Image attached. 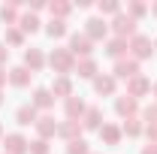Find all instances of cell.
Returning <instances> with one entry per match:
<instances>
[{
    "mask_svg": "<svg viewBox=\"0 0 157 154\" xmlns=\"http://www.w3.org/2000/svg\"><path fill=\"white\" fill-rule=\"evenodd\" d=\"M42 6H45V3H42V0H33V3H30V12H39V9H42Z\"/></svg>",
    "mask_w": 157,
    "mask_h": 154,
    "instance_id": "obj_38",
    "label": "cell"
},
{
    "mask_svg": "<svg viewBox=\"0 0 157 154\" xmlns=\"http://www.w3.org/2000/svg\"><path fill=\"white\" fill-rule=\"evenodd\" d=\"M91 154H94V151H91Z\"/></svg>",
    "mask_w": 157,
    "mask_h": 154,
    "instance_id": "obj_43",
    "label": "cell"
},
{
    "mask_svg": "<svg viewBox=\"0 0 157 154\" xmlns=\"http://www.w3.org/2000/svg\"><path fill=\"white\" fill-rule=\"evenodd\" d=\"M115 112L124 118V121H127V118H136L139 115V100H133V97H118L115 100Z\"/></svg>",
    "mask_w": 157,
    "mask_h": 154,
    "instance_id": "obj_8",
    "label": "cell"
},
{
    "mask_svg": "<svg viewBox=\"0 0 157 154\" xmlns=\"http://www.w3.org/2000/svg\"><path fill=\"white\" fill-rule=\"evenodd\" d=\"M0 103H3V91H0Z\"/></svg>",
    "mask_w": 157,
    "mask_h": 154,
    "instance_id": "obj_41",
    "label": "cell"
},
{
    "mask_svg": "<svg viewBox=\"0 0 157 154\" xmlns=\"http://www.w3.org/2000/svg\"><path fill=\"white\" fill-rule=\"evenodd\" d=\"M33 127H36L39 139H45V142H48L52 136H58V121H55L52 115H42V118L36 121V124H33Z\"/></svg>",
    "mask_w": 157,
    "mask_h": 154,
    "instance_id": "obj_11",
    "label": "cell"
},
{
    "mask_svg": "<svg viewBox=\"0 0 157 154\" xmlns=\"http://www.w3.org/2000/svg\"><path fill=\"white\" fill-rule=\"evenodd\" d=\"M15 121H18L21 127H30V124H36V121H39V112L33 109V106H21L18 112H15Z\"/></svg>",
    "mask_w": 157,
    "mask_h": 154,
    "instance_id": "obj_22",
    "label": "cell"
},
{
    "mask_svg": "<svg viewBox=\"0 0 157 154\" xmlns=\"http://www.w3.org/2000/svg\"><path fill=\"white\" fill-rule=\"evenodd\" d=\"M112 76H115V82L118 79H136L139 76V60H133V58H121V60H115V70H112Z\"/></svg>",
    "mask_w": 157,
    "mask_h": 154,
    "instance_id": "obj_5",
    "label": "cell"
},
{
    "mask_svg": "<svg viewBox=\"0 0 157 154\" xmlns=\"http://www.w3.org/2000/svg\"><path fill=\"white\" fill-rule=\"evenodd\" d=\"M151 12H154V15H157V3H154V6H151Z\"/></svg>",
    "mask_w": 157,
    "mask_h": 154,
    "instance_id": "obj_40",
    "label": "cell"
},
{
    "mask_svg": "<svg viewBox=\"0 0 157 154\" xmlns=\"http://www.w3.org/2000/svg\"><path fill=\"white\" fill-rule=\"evenodd\" d=\"M127 52H130V42H127V39H121V37H112L109 42H106V55H109V58H115V60H121Z\"/></svg>",
    "mask_w": 157,
    "mask_h": 154,
    "instance_id": "obj_12",
    "label": "cell"
},
{
    "mask_svg": "<svg viewBox=\"0 0 157 154\" xmlns=\"http://www.w3.org/2000/svg\"><path fill=\"white\" fill-rule=\"evenodd\" d=\"M45 33L52 39H58V37H67V21H60V18H52L48 24H45Z\"/></svg>",
    "mask_w": 157,
    "mask_h": 154,
    "instance_id": "obj_26",
    "label": "cell"
},
{
    "mask_svg": "<svg viewBox=\"0 0 157 154\" xmlns=\"http://www.w3.org/2000/svg\"><path fill=\"white\" fill-rule=\"evenodd\" d=\"M27 139L21 133H6L3 136V154H27Z\"/></svg>",
    "mask_w": 157,
    "mask_h": 154,
    "instance_id": "obj_6",
    "label": "cell"
},
{
    "mask_svg": "<svg viewBox=\"0 0 157 154\" xmlns=\"http://www.w3.org/2000/svg\"><path fill=\"white\" fill-rule=\"evenodd\" d=\"M0 18L6 21V27H15L18 24V3H6V6H0Z\"/></svg>",
    "mask_w": 157,
    "mask_h": 154,
    "instance_id": "obj_23",
    "label": "cell"
},
{
    "mask_svg": "<svg viewBox=\"0 0 157 154\" xmlns=\"http://www.w3.org/2000/svg\"><path fill=\"white\" fill-rule=\"evenodd\" d=\"M30 106H33V109H52V106H55V94H52V91H48V88H36V91H33V100H30Z\"/></svg>",
    "mask_w": 157,
    "mask_h": 154,
    "instance_id": "obj_14",
    "label": "cell"
},
{
    "mask_svg": "<svg viewBox=\"0 0 157 154\" xmlns=\"http://www.w3.org/2000/svg\"><path fill=\"white\" fill-rule=\"evenodd\" d=\"M91 52H94V39L88 37V33H73L70 37V55L73 58H91Z\"/></svg>",
    "mask_w": 157,
    "mask_h": 154,
    "instance_id": "obj_2",
    "label": "cell"
},
{
    "mask_svg": "<svg viewBox=\"0 0 157 154\" xmlns=\"http://www.w3.org/2000/svg\"><path fill=\"white\" fill-rule=\"evenodd\" d=\"M0 136H3V127H0Z\"/></svg>",
    "mask_w": 157,
    "mask_h": 154,
    "instance_id": "obj_42",
    "label": "cell"
},
{
    "mask_svg": "<svg viewBox=\"0 0 157 154\" xmlns=\"http://www.w3.org/2000/svg\"><path fill=\"white\" fill-rule=\"evenodd\" d=\"M145 136H148L151 142H157V124H148V127H145Z\"/></svg>",
    "mask_w": 157,
    "mask_h": 154,
    "instance_id": "obj_34",
    "label": "cell"
},
{
    "mask_svg": "<svg viewBox=\"0 0 157 154\" xmlns=\"http://www.w3.org/2000/svg\"><path fill=\"white\" fill-rule=\"evenodd\" d=\"M121 12V3L118 0H103L100 3V15H118Z\"/></svg>",
    "mask_w": 157,
    "mask_h": 154,
    "instance_id": "obj_30",
    "label": "cell"
},
{
    "mask_svg": "<svg viewBox=\"0 0 157 154\" xmlns=\"http://www.w3.org/2000/svg\"><path fill=\"white\" fill-rule=\"evenodd\" d=\"M30 76H33V73H30L27 67H12V70H9V85H12V88H27V85H30Z\"/></svg>",
    "mask_w": 157,
    "mask_h": 154,
    "instance_id": "obj_16",
    "label": "cell"
},
{
    "mask_svg": "<svg viewBox=\"0 0 157 154\" xmlns=\"http://www.w3.org/2000/svg\"><path fill=\"white\" fill-rule=\"evenodd\" d=\"M67 154H91V148L85 139H73V142H67Z\"/></svg>",
    "mask_w": 157,
    "mask_h": 154,
    "instance_id": "obj_29",
    "label": "cell"
},
{
    "mask_svg": "<svg viewBox=\"0 0 157 154\" xmlns=\"http://www.w3.org/2000/svg\"><path fill=\"white\" fill-rule=\"evenodd\" d=\"M24 67H27L30 73H39V70L45 67V58H42V52H39V48H27V52H24Z\"/></svg>",
    "mask_w": 157,
    "mask_h": 154,
    "instance_id": "obj_18",
    "label": "cell"
},
{
    "mask_svg": "<svg viewBox=\"0 0 157 154\" xmlns=\"http://www.w3.org/2000/svg\"><path fill=\"white\" fill-rule=\"evenodd\" d=\"M145 94H151V82H148L145 76H136V79L127 82V97L139 100V97H145Z\"/></svg>",
    "mask_w": 157,
    "mask_h": 154,
    "instance_id": "obj_9",
    "label": "cell"
},
{
    "mask_svg": "<svg viewBox=\"0 0 157 154\" xmlns=\"http://www.w3.org/2000/svg\"><path fill=\"white\" fill-rule=\"evenodd\" d=\"M151 94H154V97H157V82H154V85H151Z\"/></svg>",
    "mask_w": 157,
    "mask_h": 154,
    "instance_id": "obj_39",
    "label": "cell"
},
{
    "mask_svg": "<svg viewBox=\"0 0 157 154\" xmlns=\"http://www.w3.org/2000/svg\"><path fill=\"white\" fill-rule=\"evenodd\" d=\"M85 24H88V30H85V33L94 39V42H97V39H106V33H109V24H106V18H88Z\"/></svg>",
    "mask_w": 157,
    "mask_h": 154,
    "instance_id": "obj_15",
    "label": "cell"
},
{
    "mask_svg": "<svg viewBox=\"0 0 157 154\" xmlns=\"http://www.w3.org/2000/svg\"><path fill=\"white\" fill-rule=\"evenodd\" d=\"M88 112V106H85V100L82 97H70V100H63V115H67V121H82V115Z\"/></svg>",
    "mask_w": 157,
    "mask_h": 154,
    "instance_id": "obj_7",
    "label": "cell"
},
{
    "mask_svg": "<svg viewBox=\"0 0 157 154\" xmlns=\"http://www.w3.org/2000/svg\"><path fill=\"white\" fill-rule=\"evenodd\" d=\"M142 118H145L148 124H157V103H151V106H148V109L142 112Z\"/></svg>",
    "mask_w": 157,
    "mask_h": 154,
    "instance_id": "obj_33",
    "label": "cell"
},
{
    "mask_svg": "<svg viewBox=\"0 0 157 154\" xmlns=\"http://www.w3.org/2000/svg\"><path fill=\"white\" fill-rule=\"evenodd\" d=\"M145 12H148V6H145V3H139V0H133V3H127V15H130L133 21H139L142 15H145Z\"/></svg>",
    "mask_w": 157,
    "mask_h": 154,
    "instance_id": "obj_28",
    "label": "cell"
},
{
    "mask_svg": "<svg viewBox=\"0 0 157 154\" xmlns=\"http://www.w3.org/2000/svg\"><path fill=\"white\" fill-rule=\"evenodd\" d=\"M9 82V73H3V67H0V91H3V85Z\"/></svg>",
    "mask_w": 157,
    "mask_h": 154,
    "instance_id": "obj_37",
    "label": "cell"
},
{
    "mask_svg": "<svg viewBox=\"0 0 157 154\" xmlns=\"http://www.w3.org/2000/svg\"><path fill=\"white\" fill-rule=\"evenodd\" d=\"M55 97H63V100H70L73 97V82H70V76H58L55 82H52V88H48Z\"/></svg>",
    "mask_w": 157,
    "mask_h": 154,
    "instance_id": "obj_17",
    "label": "cell"
},
{
    "mask_svg": "<svg viewBox=\"0 0 157 154\" xmlns=\"http://www.w3.org/2000/svg\"><path fill=\"white\" fill-rule=\"evenodd\" d=\"M6 58H9V48H6V45H3V42H0V67H3V64H6Z\"/></svg>",
    "mask_w": 157,
    "mask_h": 154,
    "instance_id": "obj_35",
    "label": "cell"
},
{
    "mask_svg": "<svg viewBox=\"0 0 157 154\" xmlns=\"http://www.w3.org/2000/svg\"><path fill=\"white\" fill-rule=\"evenodd\" d=\"M142 154H157V142H148V145L142 148Z\"/></svg>",
    "mask_w": 157,
    "mask_h": 154,
    "instance_id": "obj_36",
    "label": "cell"
},
{
    "mask_svg": "<svg viewBox=\"0 0 157 154\" xmlns=\"http://www.w3.org/2000/svg\"><path fill=\"white\" fill-rule=\"evenodd\" d=\"M121 127H118V124H103V127H100V139H103V142H106V145H118V142H121Z\"/></svg>",
    "mask_w": 157,
    "mask_h": 154,
    "instance_id": "obj_21",
    "label": "cell"
},
{
    "mask_svg": "<svg viewBox=\"0 0 157 154\" xmlns=\"http://www.w3.org/2000/svg\"><path fill=\"white\" fill-rule=\"evenodd\" d=\"M82 121H60L58 124V136L60 139H67V142H73V139H82Z\"/></svg>",
    "mask_w": 157,
    "mask_h": 154,
    "instance_id": "obj_10",
    "label": "cell"
},
{
    "mask_svg": "<svg viewBox=\"0 0 157 154\" xmlns=\"http://www.w3.org/2000/svg\"><path fill=\"white\" fill-rule=\"evenodd\" d=\"M48 64H52V70L60 73V76H67V73L76 70V58L70 55V48H55V52L48 55Z\"/></svg>",
    "mask_w": 157,
    "mask_h": 154,
    "instance_id": "obj_1",
    "label": "cell"
},
{
    "mask_svg": "<svg viewBox=\"0 0 157 154\" xmlns=\"http://www.w3.org/2000/svg\"><path fill=\"white\" fill-rule=\"evenodd\" d=\"M76 73H78V79H91V82H94V79H97V60L94 58H82L76 64Z\"/></svg>",
    "mask_w": 157,
    "mask_h": 154,
    "instance_id": "obj_20",
    "label": "cell"
},
{
    "mask_svg": "<svg viewBox=\"0 0 157 154\" xmlns=\"http://www.w3.org/2000/svg\"><path fill=\"white\" fill-rule=\"evenodd\" d=\"M48 12H52V18L67 21V15L73 12V3H67V0H55V3H48Z\"/></svg>",
    "mask_w": 157,
    "mask_h": 154,
    "instance_id": "obj_24",
    "label": "cell"
},
{
    "mask_svg": "<svg viewBox=\"0 0 157 154\" xmlns=\"http://www.w3.org/2000/svg\"><path fill=\"white\" fill-rule=\"evenodd\" d=\"M154 55V42L148 37H142V33H136V37L130 39V58L133 60H145Z\"/></svg>",
    "mask_w": 157,
    "mask_h": 154,
    "instance_id": "obj_4",
    "label": "cell"
},
{
    "mask_svg": "<svg viewBox=\"0 0 157 154\" xmlns=\"http://www.w3.org/2000/svg\"><path fill=\"white\" fill-rule=\"evenodd\" d=\"M18 30L21 33H36L39 30V18L33 15V12H24V15L18 18Z\"/></svg>",
    "mask_w": 157,
    "mask_h": 154,
    "instance_id": "obj_25",
    "label": "cell"
},
{
    "mask_svg": "<svg viewBox=\"0 0 157 154\" xmlns=\"http://www.w3.org/2000/svg\"><path fill=\"white\" fill-rule=\"evenodd\" d=\"M82 127H85V130H100V127H103V109L88 106V112L82 115Z\"/></svg>",
    "mask_w": 157,
    "mask_h": 154,
    "instance_id": "obj_13",
    "label": "cell"
},
{
    "mask_svg": "<svg viewBox=\"0 0 157 154\" xmlns=\"http://www.w3.org/2000/svg\"><path fill=\"white\" fill-rule=\"evenodd\" d=\"M112 30H115V37H121V39H130L136 37V21L130 18L127 12H118L115 18H112Z\"/></svg>",
    "mask_w": 157,
    "mask_h": 154,
    "instance_id": "obj_3",
    "label": "cell"
},
{
    "mask_svg": "<svg viewBox=\"0 0 157 154\" xmlns=\"http://www.w3.org/2000/svg\"><path fill=\"white\" fill-rule=\"evenodd\" d=\"M6 42L9 45H21L24 42V33H21L18 27H6Z\"/></svg>",
    "mask_w": 157,
    "mask_h": 154,
    "instance_id": "obj_31",
    "label": "cell"
},
{
    "mask_svg": "<svg viewBox=\"0 0 157 154\" xmlns=\"http://www.w3.org/2000/svg\"><path fill=\"white\" fill-rule=\"evenodd\" d=\"M115 85H118L115 76H97L94 79V91H97L100 97H112L115 94Z\"/></svg>",
    "mask_w": 157,
    "mask_h": 154,
    "instance_id": "obj_19",
    "label": "cell"
},
{
    "mask_svg": "<svg viewBox=\"0 0 157 154\" xmlns=\"http://www.w3.org/2000/svg\"><path fill=\"white\" fill-rule=\"evenodd\" d=\"M27 154H48V142L45 139H33L27 145Z\"/></svg>",
    "mask_w": 157,
    "mask_h": 154,
    "instance_id": "obj_32",
    "label": "cell"
},
{
    "mask_svg": "<svg viewBox=\"0 0 157 154\" xmlns=\"http://www.w3.org/2000/svg\"><path fill=\"white\" fill-rule=\"evenodd\" d=\"M121 133L124 136H139L142 133V121H139V118H127L124 127H121Z\"/></svg>",
    "mask_w": 157,
    "mask_h": 154,
    "instance_id": "obj_27",
    "label": "cell"
}]
</instances>
